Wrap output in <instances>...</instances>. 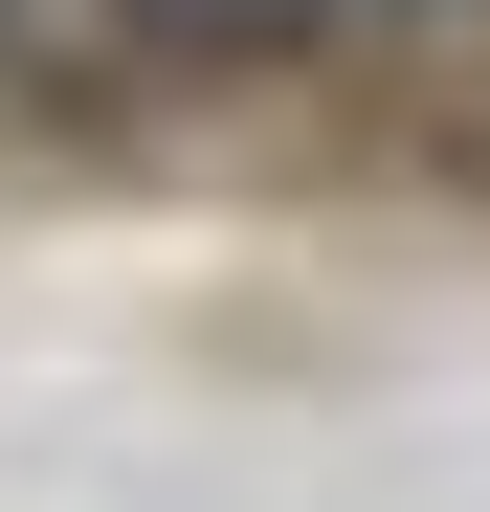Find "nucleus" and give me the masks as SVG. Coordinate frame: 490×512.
Masks as SVG:
<instances>
[{
  "label": "nucleus",
  "instance_id": "obj_1",
  "mask_svg": "<svg viewBox=\"0 0 490 512\" xmlns=\"http://www.w3.org/2000/svg\"><path fill=\"white\" fill-rule=\"evenodd\" d=\"M156 23H179V45H290L312 0H156Z\"/></svg>",
  "mask_w": 490,
  "mask_h": 512
}]
</instances>
